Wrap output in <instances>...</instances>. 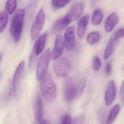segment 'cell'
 Wrapping results in <instances>:
<instances>
[{"label":"cell","instance_id":"1","mask_svg":"<svg viewBox=\"0 0 124 124\" xmlns=\"http://www.w3.org/2000/svg\"><path fill=\"white\" fill-rule=\"evenodd\" d=\"M40 89L45 100L49 103L55 101L57 95V90L55 82L49 73L40 80Z\"/></svg>","mask_w":124,"mask_h":124},{"label":"cell","instance_id":"2","mask_svg":"<svg viewBox=\"0 0 124 124\" xmlns=\"http://www.w3.org/2000/svg\"><path fill=\"white\" fill-rule=\"evenodd\" d=\"M25 11L24 9H20L14 14L10 27V32L14 41L18 42L21 38L25 16Z\"/></svg>","mask_w":124,"mask_h":124},{"label":"cell","instance_id":"3","mask_svg":"<svg viewBox=\"0 0 124 124\" xmlns=\"http://www.w3.org/2000/svg\"><path fill=\"white\" fill-rule=\"evenodd\" d=\"M51 58L50 49L47 48L40 56L37 66L36 77L38 80H42L47 73V71Z\"/></svg>","mask_w":124,"mask_h":124},{"label":"cell","instance_id":"4","mask_svg":"<svg viewBox=\"0 0 124 124\" xmlns=\"http://www.w3.org/2000/svg\"><path fill=\"white\" fill-rule=\"evenodd\" d=\"M45 20V14L44 10L41 8L38 12L31 28V36L32 39H35L39 34L43 28Z\"/></svg>","mask_w":124,"mask_h":124},{"label":"cell","instance_id":"5","mask_svg":"<svg viewBox=\"0 0 124 124\" xmlns=\"http://www.w3.org/2000/svg\"><path fill=\"white\" fill-rule=\"evenodd\" d=\"M71 67V62L66 58L58 59L54 64V69L56 75L60 78L66 77Z\"/></svg>","mask_w":124,"mask_h":124},{"label":"cell","instance_id":"6","mask_svg":"<svg viewBox=\"0 0 124 124\" xmlns=\"http://www.w3.org/2000/svg\"><path fill=\"white\" fill-rule=\"evenodd\" d=\"M64 96L67 102H71L78 97L77 85H74L70 80H68L64 87Z\"/></svg>","mask_w":124,"mask_h":124},{"label":"cell","instance_id":"7","mask_svg":"<svg viewBox=\"0 0 124 124\" xmlns=\"http://www.w3.org/2000/svg\"><path fill=\"white\" fill-rule=\"evenodd\" d=\"M25 61H22L16 67L12 80V88L14 92L16 93L23 77L25 67Z\"/></svg>","mask_w":124,"mask_h":124},{"label":"cell","instance_id":"8","mask_svg":"<svg viewBox=\"0 0 124 124\" xmlns=\"http://www.w3.org/2000/svg\"><path fill=\"white\" fill-rule=\"evenodd\" d=\"M64 46L67 50H71L74 47L75 38L74 27H69L66 30L64 34Z\"/></svg>","mask_w":124,"mask_h":124},{"label":"cell","instance_id":"9","mask_svg":"<svg viewBox=\"0 0 124 124\" xmlns=\"http://www.w3.org/2000/svg\"><path fill=\"white\" fill-rule=\"evenodd\" d=\"M64 42L63 37L61 35H58L55 40V44L51 53V58L54 60L59 59L63 51Z\"/></svg>","mask_w":124,"mask_h":124},{"label":"cell","instance_id":"10","mask_svg":"<svg viewBox=\"0 0 124 124\" xmlns=\"http://www.w3.org/2000/svg\"><path fill=\"white\" fill-rule=\"evenodd\" d=\"M84 5L82 3H78L72 6L65 16L71 22L78 18L84 10Z\"/></svg>","mask_w":124,"mask_h":124},{"label":"cell","instance_id":"11","mask_svg":"<svg viewBox=\"0 0 124 124\" xmlns=\"http://www.w3.org/2000/svg\"><path fill=\"white\" fill-rule=\"evenodd\" d=\"M115 93L116 88L114 83L113 80H110L107 84L104 96L105 103L107 106H109L111 104L114 100Z\"/></svg>","mask_w":124,"mask_h":124},{"label":"cell","instance_id":"12","mask_svg":"<svg viewBox=\"0 0 124 124\" xmlns=\"http://www.w3.org/2000/svg\"><path fill=\"white\" fill-rule=\"evenodd\" d=\"M47 34H42L35 42L31 53L38 57L41 54L45 47L47 40Z\"/></svg>","mask_w":124,"mask_h":124},{"label":"cell","instance_id":"13","mask_svg":"<svg viewBox=\"0 0 124 124\" xmlns=\"http://www.w3.org/2000/svg\"><path fill=\"white\" fill-rule=\"evenodd\" d=\"M119 19L117 14L112 13L107 17L105 21L104 28L106 31L109 32L111 31L119 22Z\"/></svg>","mask_w":124,"mask_h":124},{"label":"cell","instance_id":"14","mask_svg":"<svg viewBox=\"0 0 124 124\" xmlns=\"http://www.w3.org/2000/svg\"><path fill=\"white\" fill-rule=\"evenodd\" d=\"M88 21L89 17L88 16H83L78 21L77 33L80 39L83 38L85 35Z\"/></svg>","mask_w":124,"mask_h":124},{"label":"cell","instance_id":"15","mask_svg":"<svg viewBox=\"0 0 124 124\" xmlns=\"http://www.w3.org/2000/svg\"><path fill=\"white\" fill-rule=\"evenodd\" d=\"M70 20L66 16L58 19L53 27V31L56 32L62 31L65 29L70 23Z\"/></svg>","mask_w":124,"mask_h":124},{"label":"cell","instance_id":"16","mask_svg":"<svg viewBox=\"0 0 124 124\" xmlns=\"http://www.w3.org/2000/svg\"><path fill=\"white\" fill-rule=\"evenodd\" d=\"M43 115V102L41 96H38L35 103V119L38 121L42 120Z\"/></svg>","mask_w":124,"mask_h":124},{"label":"cell","instance_id":"17","mask_svg":"<svg viewBox=\"0 0 124 124\" xmlns=\"http://www.w3.org/2000/svg\"><path fill=\"white\" fill-rule=\"evenodd\" d=\"M120 109V106L119 104H116L111 109L109 115L107 117L106 122V124H111L114 121L117 115L118 114Z\"/></svg>","mask_w":124,"mask_h":124},{"label":"cell","instance_id":"18","mask_svg":"<svg viewBox=\"0 0 124 124\" xmlns=\"http://www.w3.org/2000/svg\"><path fill=\"white\" fill-rule=\"evenodd\" d=\"M114 42L113 38H111L109 40L104 53L103 58L105 60L108 59L113 53L114 48Z\"/></svg>","mask_w":124,"mask_h":124},{"label":"cell","instance_id":"19","mask_svg":"<svg viewBox=\"0 0 124 124\" xmlns=\"http://www.w3.org/2000/svg\"><path fill=\"white\" fill-rule=\"evenodd\" d=\"M8 15L5 11H2L0 13V32L2 33L7 26L8 22Z\"/></svg>","mask_w":124,"mask_h":124},{"label":"cell","instance_id":"20","mask_svg":"<svg viewBox=\"0 0 124 124\" xmlns=\"http://www.w3.org/2000/svg\"><path fill=\"white\" fill-rule=\"evenodd\" d=\"M103 18L101 11L99 9H96L93 11L92 17V23L95 26L99 25L101 23Z\"/></svg>","mask_w":124,"mask_h":124},{"label":"cell","instance_id":"21","mask_svg":"<svg viewBox=\"0 0 124 124\" xmlns=\"http://www.w3.org/2000/svg\"><path fill=\"white\" fill-rule=\"evenodd\" d=\"M100 39V35L98 32H93L88 35L86 40L89 45H93L97 43Z\"/></svg>","mask_w":124,"mask_h":124},{"label":"cell","instance_id":"22","mask_svg":"<svg viewBox=\"0 0 124 124\" xmlns=\"http://www.w3.org/2000/svg\"><path fill=\"white\" fill-rule=\"evenodd\" d=\"M16 6L17 2L16 0H8L6 3V10L9 14H13L16 8Z\"/></svg>","mask_w":124,"mask_h":124},{"label":"cell","instance_id":"23","mask_svg":"<svg viewBox=\"0 0 124 124\" xmlns=\"http://www.w3.org/2000/svg\"><path fill=\"white\" fill-rule=\"evenodd\" d=\"M70 1L69 0H52L51 5L55 8H61L67 5Z\"/></svg>","mask_w":124,"mask_h":124},{"label":"cell","instance_id":"24","mask_svg":"<svg viewBox=\"0 0 124 124\" xmlns=\"http://www.w3.org/2000/svg\"><path fill=\"white\" fill-rule=\"evenodd\" d=\"M86 84V80L85 79L82 80L77 85L78 97H79L82 93Z\"/></svg>","mask_w":124,"mask_h":124},{"label":"cell","instance_id":"25","mask_svg":"<svg viewBox=\"0 0 124 124\" xmlns=\"http://www.w3.org/2000/svg\"><path fill=\"white\" fill-rule=\"evenodd\" d=\"M101 62L98 56H95L93 59V68L94 71H98L101 66Z\"/></svg>","mask_w":124,"mask_h":124},{"label":"cell","instance_id":"26","mask_svg":"<svg viewBox=\"0 0 124 124\" xmlns=\"http://www.w3.org/2000/svg\"><path fill=\"white\" fill-rule=\"evenodd\" d=\"M124 37V28L119 29L115 33L113 38L114 41L116 42L120 38Z\"/></svg>","mask_w":124,"mask_h":124},{"label":"cell","instance_id":"27","mask_svg":"<svg viewBox=\"0 0 124 124\" xmlns=\"http://www.w3.org/2000/svg\"><path fill=\"white\" fill-rule=\"evenodd\" d=\"M85 120V116L84 114L75 117L74 120V124H84Z\"/></svg>","mask_w":124,"mask_h":124},{"label":"cell","instance_id":"28","mask_svg":"<svg viewBox=\"0 0 124 124\" xmlns=\"http://www.w3.org/2000/svg\"><path fill=\"white\" fill-rule=\"evenodd\" d=\"M61 124H72V120L69 115L65 114L62 118Z\"/></svg>","mask_w":124,"mask_h":124},{"label":"cell","instance_id":"29","mask_svg":"<svg viewBox=\"0 0 124 124\" xmlns=\"http://www.w3.org/2000/svg\"><path fill=\"white\" fill-rule=\"evenodd\" d=\"M120 98L122 101H124V81L122 82L120 91Z\"/></svg>","mask_w":124,"mask_h":124},{"label":"cell","instance_id":"30","mask_svg":"<svg viewBox=\"0 0 124 124\" xmlns=\"http://www.w3.org/2000/svg\"><path fill=\"white\" fill-rule=\"evenodd\" d=\"M105 110L103 108L101 109L99 112V118L100 119V120H101V123H102L103 122V121H104V119L105 116Z\"/></svg>","mask_w":124,"mask_h":124},{"label":"cell","instance_id":"31","mask_svg":"<svg viewBox=\"0 0 124 124\" xmlns=\"http://www.w3.org/2000/svg\"><path fill=\"white\" fill-rule=\"evenodd\" d=\"M106 72L108 75H110L111 72V65L109 62L107 63L105 67Z\"/></svg>","mask_w":124,"mask_h":124},{"label":"cell","instance_id":"32","mask_svg":"<svg viewBox=\"0 0 124 124\" xmlns=\"http://www.w3.org/2000/svg\"><path fill=\"white\" fill-rule=\"evenodd\" d=\"M38 124H51L50 122L47 120H41Z\"/></svg>","mask_w":124,"mask_h":124},{"label":"cell","instance_id":"33","mask_svg":"<svg viewBox=\"0 0 124 124\" xmlns=\"http://www.w3.org/2000/svg\"><path fill=\"white\" fill-rule=\"evenodd\" d=\"M2 54L1 53H0V62L2 61Z\"/></svg>","mask_w":124,"mask_h":124}]
</instances>
